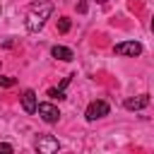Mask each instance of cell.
<instances>
[{"instance_id": "cell-1", "label": "cell", "mask_w": 154, "mask_h": 154, "mask_svg": "<svg viewBox=\"0 0 154 154\" xmlns=\"http://www.w3.org/2000/svg\"><path fill=\"white\" fill-rule=\"evenodd\" d=\"M51 14H53V2H51V0H38V2H34L31 10H29V14H26V31H29V34L41 31L43 24H46V19H48Z\"/></svg>"}, {"instance_id": "cell-2", "label": "cell", "mask_w": 154, "mask_h": 154, "mask_svg": "<svg viewBox=\"0 0 154 154\" xmlns=\"http://www.w3.org/2000/svg\"><path fill=\"white\" fill-rule=\"evenodd\" d=\"M34 149H36L38 154H58L60 142H58V137H53V135H38L36 142H34Z\"/></svg>"}, {"instance_id": "cell-3", "label": "cell", "mask_w": 154, "mask_h": 154, "mask_svg": "<svg viewBox=\"0 0 154 154\" xmlns=\"http://www.w3.org/2000/svg\"><path fill=\"white\" fill-rule=\"evenodd\" d=\"M108 111H111V106L103 101V99H99V101H91L89 106H87V120H96V118H103V116H108Z\"/></svg>"}, {"instance_id": "cell-4", "label": "cell", "mask_w": 154, "mask_h": 154, "mask_svg": "<svg viewBox=\"0 0 154 154\" xmlns=\"http://www.w3.org/2000/svg\"><path fill=\"white\" fill-rule=\"evenodd\" d=\"M36 111H38L41 120H43V123H51V125H53V123H58V118H60L58 106H53V103H48V101H46V103H38V108H36Z\"/></svg>"}, {"instance_id": "cell-5", "label": "cell", "mask_w": 154, "mask_h": 154, "mask_svg": "<svg viewBox=\"0 0 154 154\" xmlns=\"http://www.w3.org/2000/svg\"><path fill=\"white\" fill-rule=\"evenodd\" d=\"M113 51H116L118 55H130V58H135V55L142 53V43H140V41H123V43H116Z\"/></svg>"}, {"instance_id": "cell-6", "label": "cell", "mask_w": 154, "mask_h": 154, "mask_svg": "<svg viewBox=\"0 0 154 154\" xmlns=\"http://www.w3.org/2000/svg\"><path fill=\"white\" fill-rule=\"evenodd\" d=\"M123 106H125L128 111H142V108H147V106H149V94L130 96V99H125V101H123Z\"/></svg>"}, {"instance_id": "cell-7", "label": "cell", "mask_w": 154, "mask_h": 154, "mask_svg": "<svg viewBox=\"0 0 154 154\" xmlns=\"http://www.w3.org/2000/svg\"><path fill=\"white\" fill-rule=\"evenodd\" d=\"M22 108H24L26 113H36L38 103H36V91H34V89H26V91L22 94Z\"/></svg>"}, {"instance_id": "cell-8", "label": "cell", "mask_w": 154, "mask_h": 154, "mask_svg": "<svg viewBox=\"0 0 154 154\" xmlns=\"http://www.w3.org/2000/svg\"><path fill=\"white\" fill-rule=\"evenodd\" d=\"M51 55L58 58V60H65V63H70V60L75 58V53H72L67 46H53V48H51Z\"/></svg>"}, {"instance_id": "cell-9", "label": "cell", "mask_w": 154, "mask_h": 154, "mask_svg": "<svg viewBox=\"0 0 154 154\" xmlns=\"http://www.w3.org/2000/svg\"><path fill=\"white\" fill-rule=\"evenodd\" d=\"M67 84H70V77H65L60 87H51V89H48V96H51V99L63 101V99H65V87H67Z\"/></svg>"}, {"instance_id": "cell-10", "label": "cell", "mask_w": 154, "mask_h": 154, "mask_svg": "<svg viewBox=\"0 0 154 154\" xmlns=\"http://www.w3.org/2000/svg\"><path fill=\"white\" fill-rule=\"evenodd\" d=\"M70 24H72L70 17H60V19H58V31H60V34H67V31H70Z\"/></svg>"}, {"instance_id": "cell-11", "label": "cell", "mask_w": 154, "mask_h": 154, "mask_svg": "<svg viewBox=\"0 0 154 154\" xmlns=\"http://www.w3.org/2000/svg\"><path fill=\"white\" fill-rule=\"evenodd\" d=\"M0 154H14L12 144H10V142H0Z\"/></svg>"}, {"instance_id": "cell-12", "label": "cell", "mask_w": 154, "mask_h": 154, "mask_svg": "<svg viewBox=\"0 0 154 154\" xmlns=\"http://www.w3.org/2000/svg\"><path fill=\"white\" fill-rule=\"evenodd\" d=\"M14 82H17L14 77H0V87H12Z\"/></svg>"}, {"instance_id": "cell-13", "label": "cell", "mask_w": 154, "mask_h": 154, "mask_svg": "<svg viewBox=\"0 0 154 154\" xmlns=\"http://www.w3.org/2000/svg\"><path fill=\"white\" fill-rule=\"evenodd\" d=\"M77 10H79V12H87V0H79V5H77Z\"/></svg>"}, {"instance_id": "cell-14", "label": "cell", "mask_w": 154, "mask_h": 154, "mask_svg": "<svg viewBox=\"0 0 154 154\" xmlns=\"http://www.w3.org/2000/svg\"><path fill=\"white\" fill-rule=\"evenodd\" d=\"M152 31H154V17H152Z\"/></svg>"}, {"instance_id": "cell-15", "label": "cell", "mask_w": 154, "mask_h": 154, "mask_svg": "<svg viewBox=\"0 0 154 154\" xmlns=\"http://www.w3.org/2000/svg\"><path fill=\"white\" fill-rule=\"evenodd\" d=\"M96 2H101V5H103V2H108V0H96Z\"/></svg>"}]
</instances>
